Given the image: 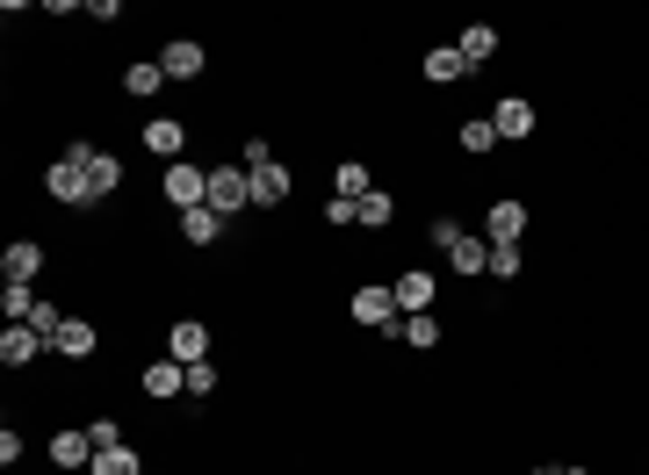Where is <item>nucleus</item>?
<instances>
[{"label": "nucleus", "instance_id": "1", "mask_svg": "<svg viewBox=\"0 0 649 475\" xmlns=\"http://www.w3.org/2000/svg\"><path fill=\"white\" fill-rule=\"evenodd\" d=\"M159 195L173 202V217H189V209L209 202V166H189V159H173L167 181H159Z\"/></svg>", "mask_w": 649, "mask_h": 475}, {"label": "nucleus", "instance_id": "2", "mask_svg": "<svg viewBox=\"0 0 649 475\" xmlns=\"http://www.w3.org/2000/svg\"><path fill=\"white\" fill-rule=\"evenodd\" d=\"M44 195L66 209H94L102 195H94V181H87V166H72V159H52V173H44Z\"/></svg>", "mask_w": 649, "mask_h": 475}, {"label": "nucleus", "instance_id": "3", "mask_svg": "<svg viewBox=\"0 0 649 475\" xmlns=\"http://www.w3.org/2000/svg\"><path fill=\"white\" fill-rule=\"evenodd\" d=\"M209 209H217L224 223L239 217V209H253V181H246V166H209Z\"/></svg>", "mask_w": 649, "mask_h": 475}, {"label": "nucleus", "instance_id": "4", "mask_svg": "<svg viewBox=\"0 0 649 475\" xmlns=\"http://www.w3.org/2000/svg\"><path fill=\"white\" fill-rule=\"evenodd\" d=\"M346 310H354V324H368V332H390V324L405 317V310H397V296H390V281H361Z\"/></svg>", "mask_w": 649, "mask_h": 475}, {"label": "nucleus", "instance_id": "5", "mask_svg": "<svg viewBox=\"0 0 649 475\" xmlns=\"http://www.w3.org/2000/svg\"><path fill=\"white\" fill-rule=\"evenodd\" d=\"M203 66H209V51L203 44H195V36H167V44H159V72H167V80H203Z\"/></svg>", "mask_w": 649, "mask_h": 475}, {"label": "nucleus", "instance_id": "6", "mask_svg": "<svg viewBox=\"0 0 649 475\" xmlns=\"http://www.w3.org/2000/svg\"><path fill=\"white\" fill-rule=\"evenodd\" d=\"M390 296H397V310H405V317H426L433 296H441V281H433L426 267H405V274L390 281Z\"/></svg>", "mask_w": 649, "mask_h": 475}, {"label": "nucleus", "instance_id": "7", "mask_svg": "<svg viewBox=\"0 0 649 475\" xmlns=\"http://www.w3.org/2000/svg\"><path fill=\"white\" fill-rule=\"evenodd\" d=\"M491 123H498V144H527L534 137V102L527 94H505V102L491 108Z\"/></svg>", "mask_w": 649, "mask_h": 475}, {"label": "nucleus", "instance_id": "8", "mask_svg": "<svg viewBox=\"0 0 649 475\" xmlns=\"http://www.w3.org/2000/svg\"><path fill=\"white\" fill-rule=\"evenodd\" d=\"M527 202H513V195H505V202H491V217H483V238H491V245H520V238H527Z\"/></svg>", "mask_w": 649, "mask_h": 475}, {"label": "nucleus", "instance_id": "9", "mask_svg": "<svg viewBox=\"0 0 649 475\" xmlns=\"http://www.w3.org/2000/svg\"><path fill=\"white\" fill-rule=\"evenodd\" d=\"M36 274H44V245H36V238L0 245V281H30V289H36Z\"/></svg>", "mask_w": 649, "mask_h": 475}, {"label": "nucleus", "instance_id": "10", "mask_svg": "<svg viewBox=\"0 0 649 475\" xmlns=\"http://www.w3.org/2000/svg\"><path fill=\"white\" fill-rule=\"evenodd\" d=\"M246 181H253V209H282V202H289V187H296L282 159H267V166H253Z\"/></svg>", "mask_w": 649, "mask_h": 475}, {"label": "nucleus", "instance_id": "11", "mask_svg": "<svg viewBox=\"0 0 649 475\" xmlns=\"http://www.w3.org/2000/svg\"><path fill=\"white\" fill-rule=\"evenodd\" d=\"M52 468H66V475L94 468V440H87V425H80V432H52Z\"/></svg>", "mask_w": 649, "mask_h": 475}, {"label": "nucleus", "instance_id": "12", "mask_svg": "<svg viewBox=\"0 0 649 475\" xmlns=\"http://www.w3.org/2000/svg\"><path fill=\"white\" fill-rule=\"evenodd\" d=\"M145 144L173 166V159H189V123H181V116H152V123H145Z\"/></svg>", "mask_w": 649, "mask_h": 475}, {"label": "nucleus", "instance_id": "13", "mask_svg": "<svg viewBox=\"0 0 649 475\" xmlns=\"http://www.w3.org/2000/svg\"><path fill=\"white\" fill-rule=\"evenodd\" d=\"M383 339H390V346H411V354H433V346H441V317H433V310H426V317H397Z\"/></svg>", "mask_w": 649, "mask_h": 475}, {"label": "nucleus", "instance_id": "14", "mask_svg": "<svg viewBox=\"0 0 649 475\" xmlns=\"http://www.w3.org/2000/svg\"><path fill=\"white\" fill-rule=\"evenodd\" d=\"M52 354H66V360H94V354H102V332H94L87 317H66V324H58V339H52Z\"/></svg>", "mask_w": 649, "mask_h": 475}, {"label": "nucleus", "instance_id": "15", "mask_svg": "<svg viewBox=\"0 0 649 475\" xmlns=\"http://www.w3.org/2000/svg\"><path fill=\"white\" fill-rule=\"evenodd\" d=\"M167 360H181V368H189V360H209V324L181 317V324L167 332Z\"/></svg>", "mask_w": 649, "mask_h": 475}, {"label": "nucleus", "instance_id": "16", "mask_svg": "<svg viewBox=\"0 0 649 475\" xmlns=\"http://www.w3.org/2000/svg\"><path fill=\"white\" fill-rule=\"evenodd\" d=\"M137 382H145V396H152V404H173V396L189 390V368H181V360H152Z\"/></svg>", "mask_w": 649, "mask_h": 475}, {"label": "nucleus", "instance_id": "17", "mask_svg": "<svg viewBox=\"0 0 649 475\" xmlns=\"http://www.w3.org/2000/svg\"><path fill=\"white\" fill-rule=\"evenodd\" d=\"M447 267H455L462 281H477V274H491V238H477V231H469V238L455 245V253H447Z\"/></svg>", "mask_w": 649, "mask_h": 475}, {"label": "nucleus", "instance_id": "18", "mask_svg": "<svg viewBox=\"0 0 649 475\" xmlns=\"http://www.w3.org/2000/svg\"><path fill=\"white\" fill-rule=\"evenodd\" d=\"M36 354H52V346L36 339L30 324H8V332H0V360H8V368H30Z\"/></svg>", "mask_w": 649, "mask_h": 475}, {"label": "nucleus", "instance_id": "19", "mask_svg": "<svg viewBox=\"0 0 649 475\" xmlns=\"http://www.w3.org/2000/svg\"><path fill=\"white\" fill-rule=\"evenodd\" d=\"M455 51L469 58V72H477V66H491V58H498V30H491V22H469V30L455 36Z\"/></svg>", "mask_w": 649, "mask_h": 475}, {"label": "nucleus", "instance_id": "20", "mask_svg": "<svg viewBox=\"0 0 649 475\" xmlns=\"http://www.w3.org/2000/svg\"><path fill=\"white\" fill-rule=\"evenodd\" d=\"M217 238H224V217H217V209H189V217H181V245H217Z\"/></svg>", "mask_w": 649, "mask_h": 475}, {"label": "nucleus", "instance_id": "21", "mask_svg": "<svg viewBox=\"0 0 649 475\" xmlns=\"http://www.w3.org/2000/svg\"><path fill=\"white\" fill-rule=\"evenodd\" d=\"M159 86H167V72H159V58H137V66H123V94H137V102H152Z\"/></svg>", "mask_w": 649, "mask_h": 475}, {"label": "nucleus", "instance_id": "22", "mask_svg": "<svg viewBox=\"0 0 649 475\" xmlns=\"http://www.w3.org/2000/svg\"><path fill=\"white\" fill-rule=\"evenodd\" d=\"M426 80H433V86H455V80H469V58H462L455 44H441V51H426Z\"/></svg>", "mask_w": 649, "mask_h": 475}, {"label": "nucleus", "instance_id": "23", "mask_svg": "<svg viewBox=\"0 0 649 475\" xmlns=\"http://www.w3.org/2000/svg\"><path fill=\"white\" fill-rule=\"evenodd\" d=\"M87 181H94V195H102V202H109V195H116V187H123V159L94 144V159H87Z\"/></svg>", "mask_w": 649, "mask_h": 475}, {"label": "nucleus", "instance_id": "24", "mask_svg": "<svg viewBox=\"0 0 649 475\" xmlns=\"http://www.w3.org/2000/svg\"><path fill=\"white\" fill-rule=\"evenodd\" d=\"M87 475H145V461H137V447H130V440H123V447H102Z\"/></svg>", "mask_w": 649, "mask_h": 475}, {"label": "nucleus", "instance_id": "25", "mask_svg": "<svg viewBox=\"0 0 649 475\" xmlns=\"http://www.w3.org/2000/svg\"><path fill=\"white\" fill-rule=\"evenodd\" d=\"M361 223H368V231H390L397 223V195L390 187H368V195H361Z\"/></svg>", "mask_w": 649, "mask_h": 475}, {"label": "nucleus", "instance_id": "26", "mask_svg": "<svg viewBox=\"0 0 649 475\" xmlns=\"http://www.w3.org/2000/svg\"><path fill=\"white\" fill-rule=\"evenodd\" d=\"M462 152H469V159H483V152H498V123L491 116H469V123H462Z\"/></svg>", "mask_w": 649, "mask_h": 475}, {"label": "nucleus", "instance_id": "27", "mask_svg": "<svg viewBox=\"0 0 649 475\" xmlns=\"http://www.w3.org/2000/svg\"><path fill=\"white\" fill-rule=\"evenodd\" d=\"M36 303H44V296H36L30 281H8V289H0V310H8V324H30Z\"/></svg>", "mask_w": 649, "mask_h": 475}, {"label": "nucleus", "instance_id": "28", "mask_svg": "<svg viewBox=\"0 0 649 475\" xmlns=\"http://www.w3.org/2000/svg\"><path fill=\"white\" fill-rule=\"evenodd\" d=\"M332 187H340L346 202H361V195H368V187H376V181H368V166H361V159H346V166L332 173Z\"/></svg>", "mask_w": 649, "mask_h": 475}, {"label": "nucleus", "instance_id": "29", "mask_svg": "<svg viewBox=\"0 0 649 475\" xmlns=\"http://www.w3.org/2000/svg\"><path fill=\"white\" fill-rule=\"evenodd\" d=\"M66 317H72V310H58V303H36V310H30V332H36L44 346H52V339H58V324H66Z\"/></svg>", "mask_w": 649, "mask_h": 475}, {"label": "nucleus", "instance_id": "30", "mask_svg": "<svg viewBox=\"0 0 649 475\" xmlns=\"http://www.w3.org/2000/svg\"><path fill=\"white\" fill-rule=\"evenodd\" d=\"M462 238H469V231H462V217H433L426 223V245H441V253H455Z\"/></svg>", "mask_w": 649, "mask_h": 475}, {"label": "nucleus", "instance_id": "31", "mask_svg": "<svg viewBox=\"0 0 649 475\" xmlns=\"http://www.w3.org/2000/svg\"><path fill=\"white\" fill-rule=\"evenodd\" d=\"M217 360H189V396H217Z\"/></svg>", "mask_w": 649, "mask_h": 475}, {"label": "nucleus", "instance_id": "32", "mask_svg": "<svg viewBox=\"0 0 649 475\" xmlns=\"http://www.w3.org/2000/svg\"><path fill=\"white\" fill-rule=\"evenodd\" d=\"M520 267H527V253H520V245H491V274H498V281H513Z\"/></svg>", "mask_w": 649, "mask_h": 475}, {"label": "nucleus", "instance_id": "33", "mask_svg": "<svg viewBox=\"0 0 649 475\" xmlns=\"http://www.w3.org/2000/svg\"><path fill=\"white\" fill-rule=\"evenodd\" d=\"M87 440H94V454H102V447H123V425L116 418H87Z\"/></svg>", "mask_w": 649, "mask_h": 475}, {"label": "nucleus", "instance_id": "34", "mask_svg": "<svg viewBox=\"0 0 649 475\" xmlns=\"http://www.w3.org/2000/svg\"><path fill=\"white\" fill-rule=\"evenodd\" d=\"M324 223H332V231H346V223H361V202H346V195H332V202H324Z\"/></svg>", "mask_w": 649, "mask_h": 475}, {"label": "nucleus", "instance_id": "35", "mask_svg": "<svg viewBox=\"0 0 649 475\" xmlns=\"http://www.w3.org/2000/svg\"><path fill=\"white\" fill-rule=\"evenodd\" d=\"M267 159H274V144H267V137H246V159H239V166L253 173V166H267Z\"/></svg>", "mask_w": 649, "mask_h": 475}, {"label": "nucleus", "instance_id": "36", "mask_svg": "<svg viewBox=\"0 0 649 475\" xmlns=\"http://www.w3.org/2000/svg\"><path fill=\"white\" fill-rule=\"evenodd\" d=\"M556 475H592V468H556Z\"/></svg>", "mask_w": 649, "mask_h": 475}, {"label": "nucleus", "instance_id": "37", "mask_svg": "<svg viewBox=\"0 0 649 475\" xmlns=\"http://www.w3.org/2000/svg\"><path fill=\"white\" fill-rule=\"evenodd\" d=\"M534 475H556V468H534Z\"/></svg>", "mask_w": 649, "mask_h": 475}]
</instances>
